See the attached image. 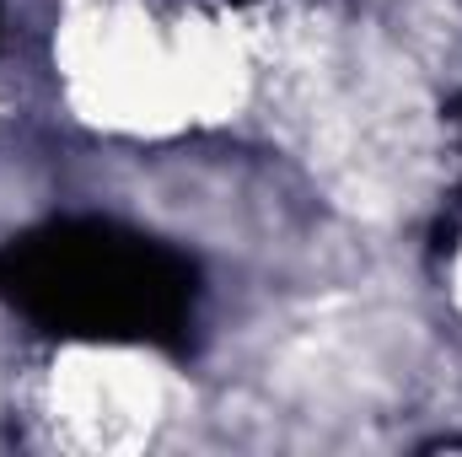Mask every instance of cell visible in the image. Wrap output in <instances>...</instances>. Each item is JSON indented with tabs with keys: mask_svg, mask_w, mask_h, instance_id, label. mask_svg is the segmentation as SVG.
<instances>
[{
	"mask_svg": "<svg viewBox=\"0 0 462 457\" xmlns=\"http://www.w3.org/2000/svg\"><path fill=\"white\" fill-rule=\"evenodd\" d=\"M221 27L199 0H97L76 38L81 81L97 103L134 118H183L226 87L236 54Z\"/></svg>",
	"mask_w": 462,
	"mask_h": 457,
	"instance_id": "cell-1",
	"label": "cell"
},
{
	"mask_svg": "<svg viewBox=\"0 0 462 457\" xmlns=\"http://www.w3.org/2000/svg\"><path fill=\"white\" fill-rule=\"evenodd\" d=\"M22 420L32 425V442L54 452H145L178 420L172 377L134 344H65L38 371L32 415Z\"/></svg>",
	"mask_w": 462,
	"mask_h": 457,
	"instance_id": "cell-2",
	"label": "cell"
}]
</instances>
